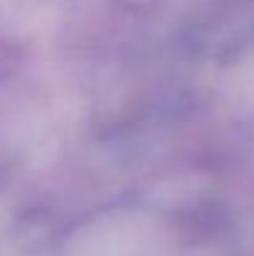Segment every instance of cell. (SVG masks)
I'll list each match as a JSON object with an SVG mask.
<instances>
[{
    "instance_id": "1",
    "label": "cell",
    "mask_w": 254,
    "mask_h": 256,
    "mask_svg": "<svg viewBox=\"0 0 254 256\" xmlns=\"http://www.w3.org/2000/svg\"><path fill=\"white\" fill-rule=\"evenodd\" d=\"M147 234L135 222H107L78 239L73 256H145Z\"/></svg>"
}]
</instances>
